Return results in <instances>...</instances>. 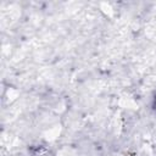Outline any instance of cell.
I'll return each instance as SVG.
<instances>
[{
    "label": "cell",
    "instance_id": "1",
    "mask_svg": "<svg viewBox=\"0 0 156 156\" xmlns=\"http://www.w3.org/2000/svg\"><path fill=\"white\" fill-rule=\"evenodd\" d=\"M155 108H156V99H155Z\"/></svg>",
    "mask_w": 156,
    "mask_h": 156
}]
</instances>
